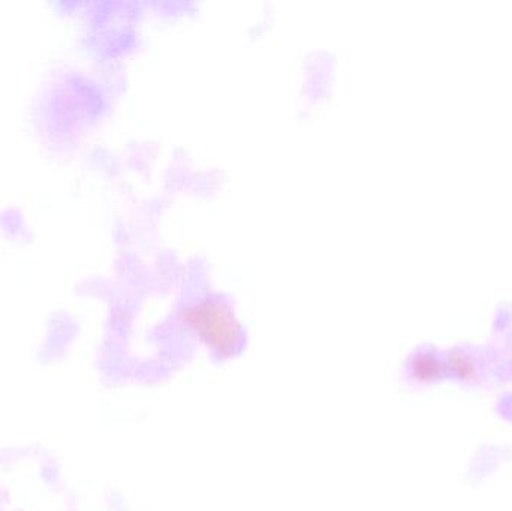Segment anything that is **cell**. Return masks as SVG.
Listing matches in <instances>:
<instances>
[{
  "instance_id": "6da1fadb",
  "label": "cell",
  "mask_w": 512,
  "mask_h": 511,
  "mask_svg": "<svg viewBox=\"0 0 512 511\" xmlns=\"http://www.w3.org/2000/svg\"><path fill=\"white\" fill-rule=\"evenodd\" d=\"M185 321L216 356L230 359L242 350V330L224 309L210 305L197 306L186 314Z\"/></svg>"
},
{
  "instance_id": "7a4b0ae2",
  "label": "cell",
  "mask_w": 512,
  "mask_h": 511,
  "mask_svg": "<svg viewBox=\"0 0 512 511\" xmlns=\"http://www.w3.org/2000/svg\"><path fill=\"white\" fill-rule=\"evenodd\" d=\"M412 372L417 380H430L439 372V362L433 354H421L412 362Z\"/></svg>"
}]
</instances>
